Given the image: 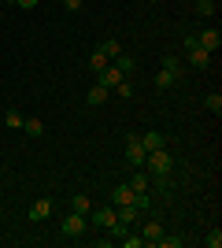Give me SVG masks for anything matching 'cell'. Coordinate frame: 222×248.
Listing matches in <instances>:
<instances>
[{"mask_svg": "<svg viewBox=\"0 0 222 248\" xmlns=\"http://www.w3.org/2000/svg\"><path fill=\"white\" fill-rule=\"evenodd\" d=\"M145 145H141V137L137 134H126V159H130V163H133V167H141V163H145Z\"/></svg>", "mask_w": 222, "mask_h": 248, "instance_id": "obj_3", "label": "cell"}, {"mask_svg": "<svg viewBox=\"0 0 222 248\" xmlns=\"http://www.w3.org/2000/svg\"><path fill=\"white\" fill-rule=\"evenodd\" d=\"M196 15L211 19V15H215V0H200V4H196Z\"/></svg>", "mask_w": 222, "mask_h": 248, "instance_id": "obj_22", "label": "cell"}, {"mask_svg": "<svg viewBox=\"0 0 222 248\" xmlns=\"http://www.w3.org/2000/svg\"><path fill=\"white\" fill-rule=\"evenodd\" d=\"M159 67H163V71H174L181 78V60L178 56H163V60H159Z\"/></svg>", "mask_w": 222, "mask_h": 248, "instance_id": "obj_19", "label": "cell"}, {"mask_svg": "<svg viewBox=\"0 0 222 248\" xmlns=\"http://www.w3.org/2000/svg\"><path fill=\"white\" fill-rule=\"evenodd\" d=\"M148 182H152V178H148V174H141V170H137V174H130V182H126V186L133 189V193H148Z\"/></svg>", "mask_w": 222, "mask_h": 248, "instance_id": "obj_15", "label": "cell"}, {"mask_svg": "<svg viewBox=\"0 0 222 248\" xmlns=\"http://www.w3.org/2000/svg\"><path fill=\"white\" fill-rule=\"evenodd\" d=\"M133 197H137V193H133V189H130L126 182L111 189V204H115V207H126V204H133Z\"/></svg>", "mask_w": 222, "mask_h": 248, "instance_id": "obj_9", "label": "cell"}, {"mask_svg": "<svg viewBox=\"0 0 222 248\" xmlns=\"http://www.w3.org/2000/svg\"><path fill=\"white\" fill-rule=\"evenodd\" d=\"M145 167H148V174H152V178H167L170 170H174V155H170L167 148H156V152L145 155Z\"/></svg>", "mask_w": 222, "mask_h": 248, "instance_id": "obj_1", "label": "cell"}, {"mask_svg": "<svg viewBox=\"0 0 222 248\" xmlns=\"http://www.w3.org/2000/svg\"><path fill=\"white\" fill-rule=\"evenodd\" d=\"M159 245H163V248H181V237H167V233H163V237H159Z\"/></svg>", "mask_w": 222, "mask_h": 248, "instance_id": "obj_26", "label": "cell"}, {"mask_svg": "<svg viewBox=\"0 0 222 248\" xmlns=\"http://www.w3.org/2000/svg\"><path fill=\"white\" fill-rule=\"evenodd\" d=\"M141 237H145V245H159L163 226H159V222H145V233H141Z\"/></svg>", "mask_w": 222, "mask_h": 248, "instance_id": "obj_13", "label": "cell"}, {"mask_svg": "<svg viewBox=\"0 0 222 248\" xmlns=\"http://www.w3.org/2000/svg\"><path fill=\"white\" fill-rule=\"evenodd\" d=\"M204 104H207V111H215V115H219V111H222V93H211Z\"/></svg>", "mask_w": 222, "mask_h": 248, "instance_id": "obj_23", "label": "cell"}, {"mask_svg": "<svg viewBox=\"0 0 222 248\" xmlns=\"http://www.w3.org/2000/svg\"><path fill=\"white\" fill-rule=\"evenodd\" d=\"M26 215H30V222H44V218L52 215V200H48V197H41L37 204L30 207V211H26Z\"/></svg>", "mask_w": 222, "mask_h": 248, "instance_id": "obj_8", "label": "cell"}, {"mask_svg": "<svg viewBox=\"0 0 222 248\" xmlns=\"http://www.w3.org/2000/svg\"><path fill=\"white\" fill-rule=\"evenodd\" d=\"M15 4H19L22 11H33V8H37V0H15Z\"/></svg>", "mask_w": 222, "mask_h": 248, "instance_id": "obj_28", "label": "cell"}, {"mask_svg": "<svg viewBox=\"0 0 222 248\" xmlns=\"http://www.w3.org/2000/svg\"><path fill=\"white\" fill-rule=\"evenodd\" d=\"M71 211L74 215H89V211H93V200L85 197V193H78V197L71 200Z\"/></svg>", "mask_w": 222, "mask_h": 248, "instance_id": "obj_12", "label": "cell"}, {"mask_svg": "<svg viewBox=\"0 0 222 248\" xmlns=\"http://www.w3.org/2000/svg\"><path fill=\"white\" fill-rule=\"evenodd\" d=\"M196 45H200L204 52H211V56H215V52H219V45H222V33H219V30H204L200 37H196Z\"/></svg>", "mask_w": 222, "mask_h": 248, "instance_id": "obj_7", "label": "cell"}, {"mask_svg": "<svg viewBox=\"0 0 222 248\" xmlns=\"http://www.w3.org/2000/svg\"><path fill=\"white\" fill-rule=\"evenodd\" d=\"M100 52H104L107 60H115L118 52H122V45H118V41H115V37H107V41H104V45H100Z\"/></svg>", "mask_w": 222, "mask_h": 248, "instance_id": "obj_20", "label": "cell"}, {"mask_svg": "<svg viewBox=\"0 0 222 248\" xmlns=\"http://www.w3.org/2000/svg\"><path fill=\"white\" fill-rule=\"evenodd\" d=\"M204 245H207V248H222V230L211 226V230H207V237H204Z\"/></svg>", "mask_w": 222, "mask_h": 248, "instance_id": "obj_21", "label": "cell"}, {"mask_svg": "<svg viewBox=\"0 0 222 248\" xmlns=\"http://www.w3.org/2000/svg\"><path fill=\"white\" fill-rule=\"evenodd\" d=\"M89 218H93V226L107 230L111 222H118V211H115V207H93V211H89Z\"/></svg>", "mask_w": 222, "mask_h": 248, "instance_id": "obj_4", "label": "cell"}, {"mask_svg": "<svg viewBox=\"0 0 222 248\" xmlns=\"http://www.w3.org/2000/svg\"><path fill=\"white\" fill-rule=\"evenodd\" d=\"M122 245H126V248H141V245H145V237H130V233H126V237H122Z\"/></svg>", "mask_w": 222, "mask_h": 248, "instance_id": "obj_27", "label": "cell"}, {"mask_svg": "<svg viewBox=\"0 0 222 248\" xmlns=\"http://www.w3.org/2000/svg\"><path fill=\"white\" fill-rule=\"evenodd\" d=\"M107 96H111V89H104V85L96 82L93 89L85 93V104H89V108H100V104H107Z\"/></svg>", "mask_w": 222, "mask_h": 248, "instance_id": "obj_10", "label": "cell"}, {"mask_svg": "<svg viewBox=\"0 0 222 248\" xmlns=\"http://www.w3.org/2000/svg\"><path fill=\"white\" fill-rule=\"evenodd\" d=\"M22 134H26V137H41L44 123H41V119H22Z\"/></svg>", "mask_w": 222, "mask_h": 248, "instance_id": "obj_14", "label": "cell"}, {"mask_svg": "<svg viewBox=\"0 0 222 248\" xmlns=\"http://www.w3.org/2000/svg\"><path fill=\"white\" fill-rule=\"evenodd\" d=\"M111 93H118V96H126V100H130V96H133V85H130L126 78H122V82H118L115 89H111Z\"/></svg>", "mask_w": 222, "mask_h": 248, "instance_id": "obj_24", "label": "cell"}, {"mask_svg": "<svg viewBox=\"0 0 222 248\" xmlns=\"http://www.w3.org/2000/svg\"><path fill=\"white\" fill-rule=\"evenodd\" d=\"M111 63H115V67H118V71H122V74H130V71H133V67H137V60H130L126 52H118V56H115V60H111Z\"/></svg>", "mask_w": 222, "mask_h": 248, "instance_id": "obj_17", "label": "cell"}, {"mask_svg": "<svg viewBox=\"0 0 222 248\" xmlns=\"http://www.w3.org/2000/svg\"><path fill=\"white\" fill-rule=\"evenodd\" d=\"M174 82H178V74H174V71H163V67H159V74H156V89H170Z\"/></svg>", "mask_w": 222, "mask_h": 248, "instance_id": "obj_16", "label": "cell"}, {"mask_svg": "<svg viewBox=\"0 0 222 248\" xmlns=\"http://www.w3.org/2000/svg\"><path fill=\"white\" fill-rule=\"evenodd\" d=\"M141 145H145V152H156V148H167V141H163V134L148 130V134H141Z\"/></svg>", "mask_w": 222, "mask_h": 248, "instance_id": "obj_11", "label": "cell"}, {"mask_svg": "<svg viewBox=\"0 0 222 248\" xmlns=\"http://www.w3.org/2000/svg\"><path fill=\"white\" fill-rule=\"evenodd\" d=\"M107 63H111V60H107L104 52L96 48V52H93V60H89V71H93V74H100V71H104V67H107Z\"/></svg>", "mask_w": 222, "mask_h": 248, "instance_id": "obj_18", "label": "cell"}, {"mask_svg": "<svg viewBox=\"0 0 222 248\" xmlns=\"http://www.w3.org/2000/svg\"><path fill=\"white\" fill-rule=\"evenodd\" d=\"M185 60H189V67H196V71H204V67H207V63L215 60L211 52H204L200 45H192V48H185Z\"/></svg>", "mask_w": 222, "mask_h": 248, "instance_id": "obj_6", "label": "cell"}, {"mask_svg": "<svg viewBox=\"0 0 222 248\" xmlns=\"http://www.w3.org/2000/svg\"><path fill=\"white\" fill-rule=\"evenodd\" d=\"M4 119H8V126H11V130H22V115H19V111H8Z\"/></svg>", "mask_w": 222, "mask_h": 248, "instance_id": "obj_25", "label": "cell"}, {"mask_svg": "<svg viewBox=\"0 0 222 248\" xmlns=\"http://www.w3.org/2000/svg\"><path fill=\"white\" fill-rule=\"evenodd\" d=\"M122 78H126V74H122V71H118V67H115V63H107V67H104V71H100V74H96V82H100V85H104V89H115V85H118V82H122Z\"/></svg>", "mask_w": 222, "mask_h": 248, "instance_id": "obj_5", "label": "cell"}, {"mask_svg": "<svg viewBox=\"0 0 222 248\" xmlns=\"http://www.w3.org/2000/svg\"><path fill=\"white\" fill-rule=\"evenodd\" d=\"M82 4H85V0H63V8H67V11H78Z\"/></svg>", "mask_w": 222, "mask_h": 248, "instance_id": "obj_29", "label": "cell"}, {"mask_svg": "<svg viewBox=\"0 0 222 248\" xmlns=\"http://www.w3.org/2000/svg\"><path fill=\"white\" fill-rule=\"evenodd\" d=\"M196 4H200V0H196Z\"/></svg>", "mask_w": 222, "mask_h": 248, "instance_id": "obj_30", "label": "cell"}, {"mask_svg": "<svg viewBox=\"0 0 222 248\" xmlns=\"http://www.w3.org/2000/svg\"><path fill=\"white\" fill-rule=\"evenodd\" d=\"M59 230H63V237H82L85 230H89V222H85V215H74V211H71Z\"/></svg>", "mask_w": 222, "mask_h": 248, "instance_id": "obj_2", "label": "cell"}]
</instances>
